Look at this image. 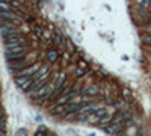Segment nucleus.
Listing matches in <instances>:
<instances>
[{
    "label": "nucleus",
    "mask_w": 151,
    "mask_h": 136,
    "mask_svg": "<svg viewBox=\"0 0 151 136\" xmlns=\"http://www.w3.org/2000/svg\"><path fill=\"white\" fill-rule=\"evenodd\" d=\"M26 47L24 44L21 45H6V50H5V58L8 62H15V61H20L23 58H26Z\"/></svg>",
    "instance_id": "1"
},
{
    "label": "nucleus",
    "mask_w": 151,
    "mask_h": 136,
    "mask_svg": "<svg viewBox=\"0 0 151 136\" xmlns=\"http://www.w3.org/2000/svg\"><path fill=\"white\" fill-rule=\"evenodd\" d=\"M35 58H37V54H27L26 58H23V59H20V61H15V62H9L8 63V70H9V73H17V71H21V70H24V68H27V67H30V65H33L35 63Z\"/></svg>",
    "instance_id": "2"
},
{
    "label": "nucleus",
    "mask_w": 151,
    "mask_h": 136,
    "mask_svg": "<svg viewBox=\"0 0 151 136\" xmlns=\"http://www.w3.org/2000/svg\"><path fill=\"white\" fill-rule=\"evenodd\" d=\"M15 83L20 89L27 91L32 85H33V77H27V76H17L15 77Z\"/></svg>",
    "instance_id": "3"
},
{
    "label": "nucleus",
    "mask_w": 151,
    "mask_h": 136,
    "mask_svg": "<svg viewBox=\"0 0 151 136\" xmlns=\"http://www.w3.org/2000/svg\"><path fill=\"white\" fill-rule=\"evenodd\" d=\"M0 20L2 21H18L21 23V17L12 11H0Z\"/></svg>",
    "instance_id": "4"
},
{
    "label": "nucleus",
    "mask_w": 151,
    "mask_h": 136,
    "mask_svg": "<svg viewBox=\"0 0 151 136\" xmlns=\"http://www.w3.org/2000/svg\"><path fill=\"white\" fill-rule=\"evenodd\" d=\"M39 68H41V63H33V65H30V67H27V68H24V70H21L20 73H18V76H27V77H33L39 71Z\"/></svg>",
    "instance_id": "5"
},
{
    "label": "nucleus",
    "mask_w": 151,
    "mask_h": 136,
    "mask_svg": "<svg viewBox=\"0 0 151 136\" xmlns=\"http://www.w3.org/2000/svg\"><path fill=\"white\" fill-rule=\"evenodd\" d=\"M3 41H5V45H21V44L26 45V39L21 35H14V36H9V38H3Z\"/></svg>",
    "instance_id": "6"
},
{
    "label": "nucleus",
    "mask_w": 151,
    "mask_h": 136,
    "mask_svg": "<svg viewBox=\"0 0 151 136\" xmlns=\"http://www.w3.org/2000/svg\"><path fill=\"white\" fill-rule=\"evenodd\" d=\"M0 32H2L3 38H9L14 35H20L18 33V27H11V26H0Z\"/></svg>",
    "instance_id": "7"
},
{
    "label": "nucleus",
    "mask_w": 151,
    "mask_h": 136,
    "mask_svg": "<svg viewBox=\"0 0 151 136\" xmlns=\"http://www.w3.org/2000/svg\"><path fill=\"white\" fill-rule=\"evenodd\" d=\"M47 59H48V62H56L59 59V53L56 50H48L47 51Z\"/></svg>",
    "instance_id": "8"
},
{
    "label": "nucleus",
    "mask_w": 151,
    "mask_h": 136,
    "mask_svg": "<svg viewBox=\"0 0 151 136\" xmlns=\"http://www.w3.org/2000/svg\"><path fill=\"white\" fill-rule=\"evenodd\" d=\"M98 86H89V88H86V89H83L82 92L85 94V95H95V94H98Z\"/></svg>",
    "instance_id": "9"
},
{
    "label": "nucleus",
    "mask_w": 151,
    "mask_h": 136,
    "mask_svg": "<svg viewBox=\"0 0 151 136\" xmlns=\"http://www.w3.org/2000/svg\"><path fill=\"white\" fill-rule=\"evenodd\" d=\"M53 42H55V45H58L59 49H64V45H65V42H64V39H62L60 35H56L55 38H53Z\"/></svg>",
    "instance_id": "10"
},
{
    "label": "nucleus",
    "mask_w": 151,
    "mask_h": 136,
    "mask_svg": "<svg viewBox=\"0 0 151 136\" xmlns=\"http://www.w3.org/2000/svg\"><path fill=\"white\" fill-rule=\"evenodd\" d=\"M51 113L53 115H64L65 113V106H55V107H53L51 109Z\"/></svg>",
    "instance_id": "11"
},
{
    "label": "nucleus",
    "mask_w": 151,
    "mask_h": 136,
    "mask_svg": "<svg viewBox=\"0 0 151 136\" xmlns=\"http://www.w3.org/2000/svg\"><path fill=\"white\" fill-rule=\"evenodd\" d=\"M0 11H12V5L8 2H0Z\"/></svg>",
    "instance_id": "12"
},
{
    "label": "nucleus",
    "mask_w": 151,
    "mask_h": 136,
    "mask_svg": "<svg viewBox=\"0 0 151 136\" xmlns=\"http://www.w3.org/2000/svg\"><path fill=\"white\" fill-rule=\"evenodd\" d=\"M142 42L147 44V45H151V33H144L142 35Z\"/></svg>",
    "instance_id": "13"
},
{
    "label": "nucleus",
    "mask_w": 151,
    "mask_h": 136,
    "mask_svg": "<svg viewBox=\"0 0 151 136\" xmlns=\"http://www.w3.org/2000/svg\"><path fill=\"white\" fill-rule=\"evenodd\" d=\"M88 73V70H83V68H76V71H74V74H76V77H83L85 74Z\"/></svg>",
    "instance_id": "14"
},
{
    "label": "nucleus",
    "mask_w": 151,
    "mask_h": 136,
    "mask_svg": "<svg viewBox=\"0 0 151 136\" xmlns=\"http://www.w3.org/2000/svg\"><path fill=\"white\" fill-rule=\"evenodd\" d=\"M122 97H124V100H126V101H131V92L130 91H127V89H124L122 91Z\"/></svg>",
    "instance_id": "15"
},
{
    "label": "nucleus",
    "mask_w": 151,
    "mask_h": 136,
    "mask_svg": "<svg viewBox=\"0 0 151 136\" xmlns=\"http://www.w3.org/2000/svg\"><path fill=\"white\" fill-rule=\"evenodd\" d=\"M77 65H79V68H83V70H88V63H86V61H83V59H80L77 62Z\"/></svg>",
    "instance_id": "16"
},
{
    "label": "nucleus",
    "mask_w": 151,
    "mask_h": 136,
    "mask_svg": "<svg viewBox=\"0 0 151 136\" xmlns=\"http://www.w3.org/2000/svg\"><path fill=\"white\" fill-rule=\"evenodd\" d=\"M35 35L39 36V38H42V27H41V26H37V27H35Z\"/></svg>",
    "instance_id": "17"
},
{
    "label": "nucleus",
    "mask_w": 151,
    "mask_h": 136,
    "mask_svg": "<svg viewBox=\"0 0 151 136\" xmlns=\"http://www.w3.org/2000/svg\"><path fill=\"white\" fill-rule=\"evenodd\" d=\"M138 2H139V5L144 8V9H147L148 5H150V0H138Z\"/></svg>",
    "instance_id": "18"
},
{
    "label": "nucleus",
    "mask_w": 151,
    "mask_h": 136,
    "mask_svg": "<svg viewBox=\"0 0 151 136\" xmlns=\"http://www.w3.org/2000/svg\"><path fill=\"white\" fill-rule=\"evenodd\" d=\"M15 136H27V130H26V129H20L18 132L15 133Z\"/></svg>",
    "instance_id": "19"
},
{
    "label": "nucleus",
    "mask_w": 151,
    "mask_h": 136,
    "mask_svg": "<svg viewBox=\"0 0 151 136\" xmlns=\"http://www.w3.org/2000/svg\"><path fill=\"white\" fill-rule=\"evenodd\" d=\"M0 136H6V130L5 132H0Z\"/></svg>",
    "instance_id": "20"
},
{
    "label": "nucleus",
    "mask_w": 151,
    "mask_h": 136,
    "mask_svg": "<svg viewBox=\"0 0 151 136\" xmlns=\"http://www.w3.org/2000/svg\"><path fill=\"white\" fill-rule=\"evenodd\" d=\"M88 136H97L95 133H89V135H88Z\"/></svg>",
    "instance_id": "21"
},
{
    "label": "nucleus",
    "mask_w": 151,
    "mask_h": 136,
    "mask_svg": "<svg viewBox=\"0 0 151 136\" xmlns=\"http://www.w3.org/2000/svg\"><path fill=\"white\" fill-rule=\"evenodd\" d=\"M77 136H79V135H77Z\"/></svg>",
    "instance_id": "22"
}]
</instances>
